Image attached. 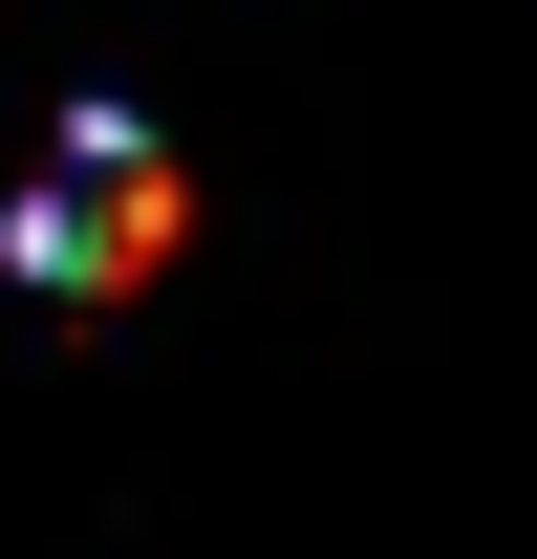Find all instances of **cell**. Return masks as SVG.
I'll list each match as a JSON object with an SVG mask.
<instances>
[{
	"label": "cell",
	"instance_id": "obj_1",
	"mask_svg": "<svg viewBox=\"0 0 537 559\" xmlns=\"http://www.w3.org/2000/svg\"><path fill=\"white\" fill-rule=\"evenodd\" d=\"M172 215H194V194H172V151H151L130 108H86V130L44 151V194H22V237H0V259L44 280V301H108V280L172 259Z\"/></svg>",
	"mask_w": 537,
	"mask_h": 559
}]
</instances>
